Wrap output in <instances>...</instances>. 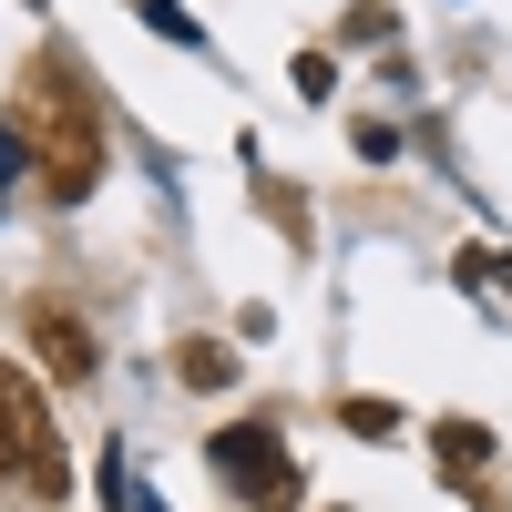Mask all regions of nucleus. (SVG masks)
I'll return each mask as SVG.
<instances>
[{
    "mask_svg": "<svg viewBox=\"0 0 512 512\" xmlns=\"http://www.w3.org/2000/svg\"><path fill=\"white\" fill-rule=\"evenodd\" d=\"M21 134H31V164H41V195L52 205H82L103 175V123L82 103V82L62 62H31L21 72Z\"/></svg>",
    "mask_w": 512,
    "mask_h": 512,
    "instance_id": "nucleus-1",
    "label": "nucleus"
},
{
    "mask_svg": "<svg viewBox=\"0 0 512 512\" xmlns=\"http://www.w3.org/2000/svg\"><path fill=\"white\" fill-rule=\"evenodd\" d=\"M338 420H349V431H369V441H390V431H400V410H390V400H349Z\"/></svg>",
    "mask_w": 512,
    "mask_h": 512,
    "instance_id": "nucleus-7",
    "label": "nucleus"
},
{
    "mask_svg": "<svg viewBox=\"0 0 512 512\" xmlns=\"http://www.w3.org/2000/svg\"><path fill=\"white\" fill-rule=\"evenodd\" d=\"M205 461H216V472H226L256 512H287V502H297V461L277 451L267 420H236V431H216V441H205Z\"/></svg>",
    "mask_w": 512,
    "mask_h": 512,
    "instance_id": "nucleus-3",
    "label": "nucleus"
},
{
    "mask_svg": "<svg viewBox=\"0 0 512 512\" xmlns=\"http://www.w3.org/2000/svg\"><path fill=\"white\" fill-rule=\"evenodd\" d=\"M0 482H21L41 502H62L72 472H62V441H52V400L31 390L21 359H0Z\"/></svg>",
    "mask_w": 512,
    "mask_h": 512,
    "instance_id": "nucleus-2",
    "label": "nucleus"
},
{
    "mask_svg": "<svg viewBox=\"0 0 512 512\" xmlns=\"http://www.w3.org/2000/svg\"><path fill=\"white\" fill-rule=\"evenodd\" d=\"M236 369H246V359L226 349V338H185V349H175V379H185V390H226Z\"/></svg>",
    "mask_w": 512,
    "mask_h": 512,
    "instance_id": "nucleus-5",
    "label": "nucleus"
},
{
    "mask_svg": "<svg viewBox=\"0 0 512 512\" xmlns=\"http://www.w3.org/2000/svg\"><path fill=\"white\" fill-rule=\"evenodd\" d=\"M431 451H441V472H482V461H492V431H482V420H441Z\"/></svg>",
    "mask_w": 512,
    "mask_h": 512,
    "instance_id": "nucleus-6",
    "label": "nucleus"
},
{
    "mask_svg": "<svg viewBox=\"0 0 512 512\" xmlns=\"http://www.w3.org/2000/svg\"><path fill=\"white\" fill-rule=\"evenodd\" d=\"M379 31H400V21H390V0H359V11H349V41H379Z\"/></svg>",
    "mask_w": 512,
    "mask_h": 512,
    "instance_id": "nucleus-8",
    "label": "nucleus"
},
{
    "mask_svg": "<svg viewBox=\"0 0 512 512\" xmlns=\"http://www.w3.org/2000/svg\"><path fill=\"white\" fill-rule=\"evenodd\" d=\"M31 349L52 359V379H62V390H82V379L103 369V349H93V328H82L72 308H52V297H31Z\"/></svg>",
    "mask_w": 512,
    "mask_h": 512,
    "instance_id": "nucleus-4",
    "label": "nucleus"
}]
</instances>
